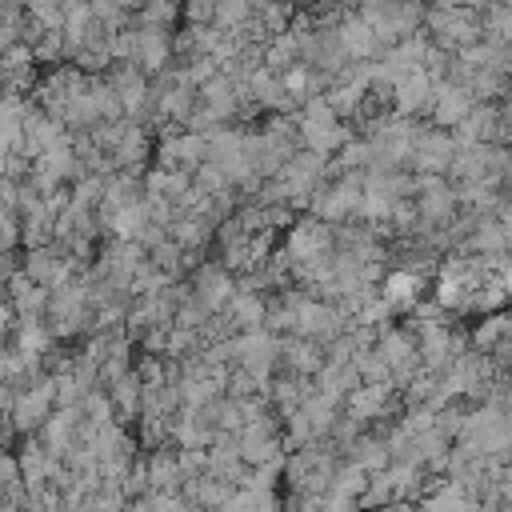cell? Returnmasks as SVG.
I'll use <instances>...</instances> for the list:
<instances>
[{
	"mask_svg": "<svg viewBox=\"0 0 512 512\" xmlns=\"http://www.w3.org/2000/svg\"><path fill=\"white\" fill-rule=\"evenodd\" d=\"M136 60H140L144 68H164V64H168V40H164L156 28H144V32L136 36Z\"/></svg>",
	"mask_w": 512,
	"mask_h": 512,
	"instance_id": "12",
	"label": "cell"
},
{
	"mask_svg": "<svg viewBox=\"0 0 512 512\" xmlns=\"http://www.w3.org/2000/svg\"><path fill=\"white\" fill-rule=\"evenodd\" d=\"M228 320H232L236 328H244V332H256V328L268 320V308H264V300H260L252 288H240V292L232 296V304H228Z\"/></svg>",
	"mask_w": 512,
	"mask_h": 512,
	"instance_id": "9",
	"label": "cell"
},
{
	"mask_svg": "<svg viewBox=\"0 0 512 512\" xmlns=\"http://www.w3.org/2000/svg\"><path fill=\"white\" fill-rule=\"evenodd\" d=\"M504 340H512V316H504V312L488 316V320L476 328V348H480V352H500Z\"/></svg>",
	"mask_w": 512,
	"mask_h": 512,
	"instance_id": "11",
	"label": "cell"
},
{
	"mask_svg": "<svg viewBox=\"0 0 512 512\" xmlns=\"http://www.w3.org/2000/svg\"><path fill=\"white\" fill-rule=\"evenodd\" d=\"M344 448H348V460L360 464L368 476H376V472H384V468L392 464V452H388L384 436H356V440L344 444Z\"/></svg>",
	"mask_w": 512,
	"mask_h": 512,
	"instance_id": "8",
	"label": "cell"
},
{
	"mask_svg": "<svg viewBox=\"0 0 512 512\" xmlns=\"http://www.w3.org/2000/svg\"><path fill=\"white\" fill-rule=\"evenodd\" d=\"M324 512H360V500H344V496H332V492H328Z\"/></svg>",
	"mask_w": 512,
	"mask_h": 512,
	"instance_id": "14",
	"label": "cell"
},
{
	"mask_svg": "<svg viewBox=\"0 0 512 512\" xmlns=\"http://www.w3.org/2000/svg\"><path fill=\"white\" fill-rule=\"evenodd\" d=\"M504 180L512 184V156H508V164H504Z\"/></svg>",
	"mask_w": 512,
	"mask_h": 512,
	"instance_id": "16",
	"label": "cell"
},
{
	"mask_svg": "<svg viewBox=\"0 0 512 512\" xmlns=\"http://www.w3.org/2000/svg\"><path fill=\"white\" fill-rule=\"evenodd\" d=\"M392 92H396V108H400V116L424 112V108H432V100H436V84H432V76H428L424 68L404 72V76L392 84Z\"/></svg>",
	"mask_w": 512,
	"mask_h": 512,
	"instance_id": "4",
	"label": "cell"
},
{
	"mask_svg": "<svg viewBox=\"0 0 512 512\" xmlns=\"http://www.w3.org/2000/svg\"><path fill=\"white\" fill-rule=\"evenodd\" d=\"M416 276L412 272H396V276H388V284H384V300L388 304H408V300H416Z\"/></svg>",
	"mask_w": 512,
	"mask_h": 512,
	"instance_id": "13",
	"label": "cell"
},
{
	"mask_svg": "<svg viewBox=\"0 0 512 512\" xmlns=\"http://www.w3.org/2000/svg\"><path fill=\"white\" fill-rule=\"evenodd\" d=\"M52 412H56V380L52 376H36L32 384L16 388L8 400V420L16 432H40Z\"/></svg>",
	"mask_w": 512,
	"mask_h": 512,
	"instance_id": "1",
	"label": "cell"
},
{
	"mask_svg": "<svg viewBox=\"0 0 512 512\" xmlns=\"http://www.w3.org/2000/svg\"><path fill=\"white\" fill-rule=\"evenodd\" d=\"M108 400H112L116 420L140 416V412H144V380H140V372H128V376L112 380V384H108Z\"/></svg>",
	"mask_w": 512,
	"mask_h": 512,
	"instance_id": "6",
	"label": "cell"
},
{
	"mask_svg": "<svg viewBox=\"0 0 512 512\" xmlns=\"http://www.w3.org/2000/svg\"><path fill=\"white\" fill-rule=\"evenodd\" d=\"M472 108H476V104H472V92H468V88H460V84H440V88H436V100H432V116H436V124L456 128V124L468 120Z\"/></svg>",
	"mask_w": 512,
	"mask_h": 512,
	"instance_id": "5",
	"label": "cell"
},
{
	"mask_svg": "<svg viewBox=\"0 0 512 512\" xmlns=\"http://www.w3.org/2000/svg\"><path fill=\"white\" fill-rule=\"evenodd\" d=\"M388 396H392V384H360V388L348 392V416L356 424L376 420V416L388 412Z\"/></svg>",
	"mask_w": 512,
	"mask_h": 512,
	"instance_id": "7",
	"label": "cell"
},
{
	"mask_svg": "<svg viewBox=\"0 0 512 512\" xmlns=\"http://www.w3.org/2000/svg\"><path fill=\"white\" fill-rule=\"evenodd\" d=\"M68 272H72V264L56 252V248H32L28 256H24V276L32 280V284H40V288H60V284H68Z\"/></svg>",
	"mask_w": 512,
	"mask_h": 512,
	"instance_id": "2",
	"label": "cell"
},
{
	"mask_svg": "<svg viewBox=\"0 0 512 512\" xmlns=\"http://www.w3.org/2000/svg\"><path fill=\"white\" fill-rule=\"evenodd\" d=\"M192 296L216 316L224 304H232V296H236V280H232V272H224V264H220V268H200L196 280H192Z\"/></svg>",
	"mask_w": 512,
	"mask_h": 512,
	"instance_id": "3",
	"label": "cell"
},
{
	"mask_svg": "<svg viewBox=\"0 0 512 512\" xmlns=\"http://www.w3.org/2000/svg\"><path fill=\"white\" fill-rule=\"evenodd\" d=\"M500 228H504V232H508V240H512V204H504V208H500Z\"/></svg>",
	"mask_w": 512,
	"mask_h": 512,
	"instance_id": "15",
	"label": "cell"
},
{
	"mask_svg": "<svg viewBox=\"0 0 512 512\" xmlns=\"http://www.w3.org/2000/svg\"><path fill=\"white\" fill-rule=\"evenodd\" d=\"M368 472L360 468V464H352V460H344V464H336V476H332V496H344V500H360L364 492H368Z\"/></svg>",
	"mask_w": 512,
	"mask_h": 512,
	"instance_id": "10",
	"label": "cell"
}]
</instances>
